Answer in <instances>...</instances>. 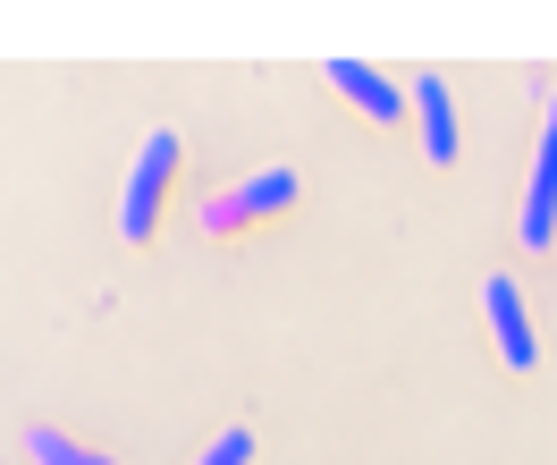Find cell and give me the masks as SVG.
<instances>
[{
    "label": "cell",
    "instance_id": "obj_1",
    "mask_svg": "<svg viewBox=\"0 0 557 465\" xmlns=\"http://www.w3.org/2000/svg\"><path fill=\"white\" fill-rule=\"evenodd\" d=\"M170 179H177V136H170V127H152L144 152H136V170H127V195H119V237H127V246H144V237L161 229V195H170Z\"/></svg>",
    "mask_w": 557,
    "mask_h": 465
},
{
    "label": "cell",
    "instance_id": "obj_2",
    "mask_svg": "<svg viewBox=\"0 0 557 465\" xmlns=\"http://www.w3.org/2000/svg\"><path fill=\"white\" fill-rule=\"evenodd\" d=\"M296 186H305L296 170H253L237 195H220V204L203 212V229H211V237H228V229H253V220L287 212V204H296Z\"/></svg>",
    "mask_w": 557,
    "mask_h": 465
},
{
    "label": "cell",
    "instance_id": "obj_3",
    "mask_svg": "<svg viewBox=\"0 0 557 465\" xmlns=\"http://www.w3.org/2000/svg\"><path fill=\"white\" fill-rule=\"evenodd\" d=\"M482 305H490V330H498V356L516 364V372H532V364H541V339H532V314H523V287L507 280V271H490Z\"/></svg>",
    "mask_w": 557,
    "mask_h": 465
},
{
    "label": "cell",
    "instance_id": "obj_4",
    "mask_svg": "<svg viewBox=\"0 0 557 465\" xmlns=\"http://www.w3.org/2000/svg\"><path fill=\"white\" fill-rule=\"evenodd\" d=\"M557 237V94H549V127H541V161H532V195H523V246Z\"/></svg>",
    "mask_w": 557,
    "mask_h": 465
},
{
    "label": "cell",
    "instance_id": "obj_5",
    "mask_svg": "<svg viewBox=\"0 0 557 465\" xmlns=\"http://www.w3.org/2000/svg\"><path fill=\"white\" fill-rule=\"evenodd\" d=\"M406 110L422 119V152L448 170L456 152H465V144H456V102H448V85H440V76H414V85H406Z\"/></svg>",
    "mask_w": 557,
    "mask_h": 465
},
{
    "label": "cell",
    "instance_id": "obj_6",
    "mask_svg": "<svg viewBox=\"0 0 557 465\" xmlns=\"http://www.w3.org/2000/svg\"><path fill=\"white\" fill-rule=\"evenodd\" d=\"M330 85H338L355 110H372V119H406V85H388V76L363 69V60H330Z\"/></svg>",
    "mask_w": 557,
    "mask_h": 465
},
{
    "label": "cell",
    "instance_id": "obj_7",
    "mask_svg": "<svg viewBox=\"0 0 557 465\" xmlns=\"http://www.w3.org/2000/svg\"><path fill=\"white\" fill-rule=\"evenodd\" d=\"M26 457H35V465H119V457H94L85 440H69L60 424H35V431H26Z\"/></svg>",
    "mask_w": 557,
    "mask_h": 465
},
{
    "label": "cell",
    "instance_id": "obj_8",
    "mask_svg": "<svg viewBox=\"0 0 557 465\" xmlns=\"http://www.w3.org/2000/svg\"><path fill=\"white\" fill-rule=\"evenodd\" d=\"M245 457H253V431H245V424H228V431H220V440H211V449H203L195 465H245Z\"/></svg>",
    "mask_w": 557,
    "mask_h": 465
}]
</instances>
